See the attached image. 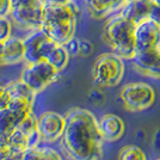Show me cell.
<instances>
[{"label":"cell","mask_w":160,"mask_h":160,"mask_svg":"<svg viewBox=\"0 0 160 160\" xmlns=\"http://www.w3.org/2000/svg\"><path fill=\"white\" fill-rule=\"evenodd\" d=\"M61 143L72 160H99L103 135L98 121L85 109H73L66 116Z\"/></svg>","instance_id":"6da1fadb"},{"label":"cell","mask_w":160,"mask_h":160,"mask_svg":"<svg viewBox=\"0 0 160 160\" xmlns=\"http://www.w3.org/2000/svg\"><path fill=\"white\" fill-rule=\"evenodd\" d=\"M78 8L73 2L68 5H44L41 29L58 44H66L74 37Z\"/></svg>","instance_id":"7a4b0ae2"},{"label":"cell","mask_w":160,"mask_h":160,"mask_svg":"<svg viewBox=\"0 0 160 160\" xmlns=\"http://www.w3.org/2000/svg\"><path fill=\"white\" fill-rule=\"evenodd\" d=\"M135 28L133 20L122 13H115L109 17L103 28V38L107 44L122 59H133L136 53Z\"/></svg>","instance_id":"3957f363"},{"label":"cell","mask_w":160,"mask_h":160,"mask_svg":"<svg viewBox=\"0 0 160 160\" xmlns=\"http://www.w3.org/2000/svg\"><path fill=\"white\" fill-rule=\"evenodd\" d=\"M123 73H124L123 59L113 52L99 55L92 68L94 84L102 87L117 85L122 79Z\"/></svg>","instance_id":"277c9868"},{"label":"cell","mask_w":160,"mask_h":160,"mask_svg":"<svg viewBox=\"0 0 160 160\" xmlns=\"http://www.w3.org/2000/svg\"><path fill=\"white\" fill-rule=\"evenodd\" d=\"M58 74L59 71L47 60H41L35 63H27L20 79L37 93L50 85Z\"/></svg>","instance_id":"5b68a950"},{"label":"cell","mask_w":160,"mask_h":160,"mask_svg":"<svg viewBox=\"0 0 160 160\" xmlns=\"http://www.w3.org/2000/svg\"><path fill=\"white\" fill-rule=\"evenodd\" d=\"M24 42V61L27 63H35L44 60L55 42L48 37L46 32L38 28L33 29L23 37Z\"/></svg>","instance_id":"8992f818"},{"label":"cell","mask_w":160,"mask_h":160,"mask_svg":"<svg viewBox=\"0 0 160 160\" xmlns=\"http://www.w3.org/2000/svg\"><path fill=\"white\" fill-rule=\"evenodd\" d=\"M121 100L130 110H145L154 103L155 92L153 87L148 84L133 82L122 88Z\"/></svg>","instance_id":"52a82bcc"},{"label":"cell","mask_w":160,"mask_h":160,"mask_svg":"<svg viewBox=\"0 0 160 160\" xmlns=\"http://www.w3.org/2000/svg\"><path fill=\"white\" fill-rule=\"evenodd\" d=\"M136 52L160 47V24L151 18L141 20L135 28Z\"/></svg>","instance_id":"ba28073f"},{"label":"cell","mask_w":160,"mask_h":160,"mask_svg":"<svg viewBox=\"0 0 160 160\" xmlns=\"http://www.w3.org/2000/svg\"><path fill=\"white\" fill-rule=\"evenodd\" d=\"M43 8H44V5L42 2L33 6L17 7V8H12L8 17L11 18L13 25L31 31L33 29H38L42 25Z\"/></svg>","instance_id":"9c48e42d"},{"label":"cell","mask_w":160,"mask_h":160,"mask_svg":"<svg viewBox=\"0 0 160 160\" xmlns=\"http://www.w3.org/2000/svg\"><path fill=\"white\" fill-rule=\"evenodd\" d=\"M66 126V117L55 111H47L38 116V132L43 141H55L61 139Z\"/></svg>","instance_id":"30bf717a"},{"label":"cell","mask_w":160,"mask_h":160,"mask_svg":"<svg viewBox=\"0 0 160 160\" xmlns=\"http://www.w3.org/2000/svg\"><path fill=\"white\" fill-rule=\"evenodd\" d=\"M132 61L140 73L160 78V47L136 52Z\"/></svg>","instance_id":"8fae6325"},{"label":"cell","mask_w":160,"mask_h":160,"mask_svg":"<svg viewBox=\"0 0 160 160\" xmlns=\"http://www.w3.org/2000/svg\"><path fill=\"white\" fill-rule=\"evenodd\" d=\"M88 11L96 18H105L118 13L126 0H86Z\"/></svg>","instance_id":"7c38bea8"},{"label":"cell","mask_w":160,"mask_h":160,"mask_svg":"<svg viewBox=\"0 0 160 160\" xmlns=\"http://www.w3.org/2000/svg\"><path fill=\"white\" fill-rule=\"evenodd\" d=\"M100 133L103 135L104 140L115 141L120 139L122 134L124 132V123L121 120L118 116L109 113V115H104L99 121Z\"/></svg>","instance_id":"4fadbf2b"},{"label":"cell","mask_w":160,"mask_h":160,"mask_svg":"<svg viewBox=\"0 0 160 160\" xmlns=\"http://www.w3.org/2000/svg\"><path fill=\"white\" fill-rule=\"evenodd\" d=\"M4 65H14L24 61V42L17 36H10L4 42Z\"/></svg>","instance_id":"5bb4252c"},{"label":"cell","mask_w":160,"mask_h":160,"mask_svg":"<svg viewBox=\"0 0 160 160\" xmlns=\"http://www.w3.org/2000/svg\"><path fill=\"white\" fill-rule=\"evenodd\" d=\"M152 0H136L127 2L122 7L120 13H122L124 17L133 20L135 24L140 23L141 20L149 18V10H151Z\"/></svg>","instance_id":"9a60e30c"},{"label":"cell","mask_w":160,"mask_h":160,"mask_svg":"<svg viewBox=\"0 0 160 160\" xmlns=\"http://www.w3.org/2000/svg\"><path fill=\"white\" fill-rule=\"evenodd\" d=\"M27 115L28 113L13 111L8 108L0 110V130L8 134L12 133Z\"/></svg>","instance_id":"2e32d148"},{"label":"cell","mask_w":160,"mask_h":160,"mask_svg":"<svg viewBox=\"0 0 160 160\" xmlns=\"http://www.w3.org/2000/svg\"><path fill=\"white\" fill-rule=\"evenodd\" d=\"M69 58H71V55L68 53L67 48L65 47V44L55 43L44 60H47L52 66H54L59 72H61L67 67L68 62H69Z\"/></svg>","instance_id":"e0dca14e"},{"label":"cell","mask_w":160,"mask_h":160,"mask_svg":"<svg viewBox=\"0 0 160 160\" xmlns=\"http://www.w3.org/2000/svg\"><path fill=\"white\" fill-rule=\"evenodd\" d=\"M5 90L8 93L10 98H23V99L29 100L30 103L33 104V100L36 97V92L33 91L32 88L28 86L27 84L23 80H16L12 81L10 84L5 85Z\"/></svg>","instance_id":"ac0fdd59"},{"label":"cell","mask_w":160,"mask_h":160,"mask_svg":"<svg viewBox=\"0 0 160 160\" xmlns=\"http://www.w3.org/2000/svg\"><path fill=\"white\" fill-rule=\"evenodd\" d=\"M8 147L14 148V149H23L27 151V135L22 133L19 129H14L12 133H10V139H8Z\"/></svg>","instance_id":"d6986e66"},{"label":"cell","mask_w":160,"mask_h":160,"mask_svg":"<svg viewBox=\"0 0 160 160\" xmlns=\"http://www.w3.org/2000/svg\"><path fill=\"white\" fill-rule=\"evenodd\" d=\"M37 128H38V117L31 111L23 118V121L18 124L17 129H19L22 133L28 135L33 130H36Z\"/></svg>","instance_id":"ffe728a7"},{"label":"cell","mask_w":160,"mask_h":160,"mask_svg":"<svg viewBox=\"0 0 160 160\" xmlns=\"http://www.w3.org/2000/svg\"><path fill=\"white\" fill-rule=\"evenodd\" d=\"M118 160H147L145 153L136 146H126L120 153Z\"/></svg>","instance_id":"44dd1931"},{"label":"cell","mask_w":160,"mask_h":160,"mask_svg":"<svg viewBox=\"0 0 160 160\" xmlns=\"http://www.w3.org/2000/svg\"><path fill=\"white\" fill-rule=\"evenodd\" d=\"M13 23L8 16H0V42H4L12 36Z\"/></svg>","instance_id":"7402d4cb"},{"label":"cell","mask_w":160,"mask_h":160,"mask_svg":"<svg viewBox=\"0 0 160 160\" xmlns=\"http://www.w3.org/2000/svg\"><path fill=\"white\" fill-rule=\"evenodd\" d=\"M43 141L42 135L38 132V129L33 130L27 135V146L28 148H38L41 147V142Z\"/></svg>","instance_id":"603a6c76"},{"label":"cell","mask_w":160,"mask_h":160,"mask_svg":"<svg viewBox=\"0 0 160 160\" xmlns=\"http://www.w3.org/2000/svg\"><path fill=\"white\" fill-rule=\"evenodd\" d=\"M41 160H62L61 155L50 147H40Z\"/></svg>","instance_id":"cb8c5ba5"},{"label":"cell","mask_w":160,"mask_h":160,"mask_svg":"<svg viewBox=\"0 0 160 160\" xmlns=\"http://www.w3.org/2000/svg\"><path fill=\"white\" fill-rule=\"evenodd\" d=\"M149 18L160 24V0H152L151 10H149Z\"/></svg>","instance_id":"d4e9b609"},{"label":"cell","mask_w":160,"mask_h":160,"mask_svg":"<svg viewBox=\"0 0 160 160\" xmlns=\"http://www.w3.org/2000/svg\"><path fill=\"white\" fill-rule=\"evenodd\" d=\"M79 43H80V38L73 37V38H71L65 44V47L67 48V50H68V53H69L71 56L79 55Z\"/></svg>","instance_id":"484cf974"},{"label":"cell","mask_w":160,"mask_h":160,"mask_svg":"<svg viewBox=\"0 0 160 160\" xmlns=\"http://www.w3.org/2000/svg\"><path fill=\"white\" fill-rule=\"evenodd\" d=\"M93 52V44L88 40H81L79 43V55L81 56H88Z\"/></svg>","instance_id":"4316f807"},{"label":"cell","mask_w":160,"mask_h":160,"mask_svg":"<svg viewBox=\"0 0 160 160\" xmlns=\"http://www.w3.org/2000/svg\"><path fill=\"white\" fill-rule=\"evenodd\" d=\"M12 2V8H17V7H27V6H33L41 4V0H11Z\"/></svg>","instance_id":"83f0119b"},{"label":"cell","mask_w":160,"mask_h":160,"mask_svg":"<svg viewBox=\"0 0 160 160\" xmlns=\"http://www.w3.org/2000/svg\"><path fill=\"white\" fill-rule=\"evenodd\" d=\"M23 160H41V152L38 148H28L24 153Z\"/></svg>","instance_id":"f1b7e54d"},{"label":"cell","mask_w":160,"mask_h":160,"mask_svg":"<svg viewBox=\"0 0 160 160\" xmlns=\"http://www.w3.org/2000/svg\"><path fill=\"white\" fill-rule=\"evenodd\" d=\"M10 148V147H8ZM25 151L23 149H14V148H10V152L7 154V157L4 160H23Z\"/></svg>","instance_id":"f546056e"},{"label":"cell","mask_w":160,"mask_h":160,"mask_svg":"<svg viewBox=\"0 0 160 160\" xmlns=\"http://www.w3.org/2000/svg\"><path fill=\"white\" fill-rule=\"evenodd\" d=\"M12 11L11 0H0V16H10Z\"/></svg>","instance_id":"4dcf8cb0"},{"label":"cell","mask_w":160,"mask_h":160,"mask_svg":"<svg viewBox=\"0 0 160 160\" xmlns=\"http://www.w3.org/2000/svg\"><path fill=\"white\" fill-rule=\"evenodd\" d=\"M10 99H11V98H10L8 93L6 92L5 87L0 86V110L7 108L8 103H10Z\"/></svg>","instance_id":"1f68e13d"},{"label":"cell","mask_w":160,"mask_h":160,"mask_svg":"<svg viewBox=\"0 0 160 160\" xmlns=\"http://www.w3.org/2000/svg\"><path fill=\"white\" fill-rule=\"evenodd\" d=\"M43 5H68L72 4L73 0H41Z\"/></svg>","instance_id":"d6a6232c"},{"label":"cell","mask_w":160,"mask_h":160,"mask_svg":"<svg viewBox=\"0 0 160 160\" xmlns=\"http://www.w3.org/2000/svg\"><path fill=\"white\" fill-rule=\"evenodd\" d=\"M8 139H10V134L0 130V146L8 147Z\"/></svg>","instance_id":"836d02e7"},{"label":"cell","mask_w":160,"mask_h":160,"mask_svg":"<svg viewBox=\"0 0 160 160\" xmlns=\"http://www.w3.org/2000/svg\"><path fill=\"white\" fill-rule=\"evenodd\" d=\"M10 152L8 147H1L0 146V160H4L7 157V154Z\"/></svg>","instance_id":"e575fe53"},{"label":"cell","mask_w":160,"mask_h":160,"mask_svg":"<svg viewBox=\"0 0 160 160\" xmlns=\"http://www.w3.org/2000/svg\"><path fill=\"white\" fill-rule=\"evenodd\" d=\"M0 66H5L4 65V43L0 42Z\"/></svg>","instance_id":"d590c367"},{"label":"cell","mask_w":160,"mask_h":160,"mask_svg":"<svg viewBox=\"0 0 160 160\" xmlns=\"http://www.w3.org/2000/svg\"><path fill=\"white\" fill-rule=\"evenodd\" d=\"M130 1H136V0H126V4H127V2H130Z\"/></svg>","instance_id":"8d00e7d4"}]
</instances>
